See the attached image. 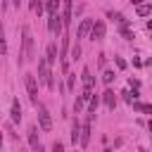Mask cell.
<instances>
[{"label": "cell", "mask_w": 152, "mask_h": 152, "mask_svg": "<svg viewBox=\"0 0 152 152\" xmlns=\"http://www.w3.org/2000/svg\"><path fill=\"white\" fill-rule=\"evenodd\" d=\"M33 57V36L28 26H21V52H19V64L28 62Z\"/></svg>", "instance_id": "6da1fadb"}, {"label": "cell", "mask_w": 152, "mask_h": 152, "mask_svg": "<svg viewBox=\"0 0 152 152\" xmlns=\"http://www.w3.org/2000/svg\"><path fill=\"white\" fill-rule=\"evenodd\" d=\"M38 81L40 83H45L48 88H52L55 83H52V74H50V62L43 57V59H38Z\"/></svg>", "instance_id": "7a4b0ae2"}, {"label": "cell", "mask_w": 152, "mask_h": 152, "mask_svg": "<svg viewBox=\"0 0 152 152\" xmlns=\"http://www.w3.org/2000/svg\"><path fill=\"white\" fill-rule=\"evenodd\" d=\"M50 19H48V28H50V33H55V36H59L62 33V28H64V17L59 14V12H55V14H48Z\"/></svg>", "instance_id": "3957f363"}, {"label": "cell", "mask_w": 152, "mask_h": 152, "mask_svg": "<svg viewBox=\"0 0 152 152\" xmlns=\"http://www.w3.org/2000/svg\"><path fill=\"white\" fill-rule=\"evenodd\" d=\"M24 83H26V90H28L31 102L38 104V81H36V76H33V74H26V76H24Z\"/></svg>", "instance_id": "277c9868"}, {"label": "cell", "mask_w": 152, "mask_h": 152, "mask_svg": "<svg viewBox=\"0 0 152 152\" xmlns=\"http://www.w3.org/2000/svg\"><path fill=\"white\" fill-rule=\"evenodd\" d=\"M38 124H40V128H43V131H50V128H52V119H50V112H48L43 104H38Z\"/></svg>", "instance_id": "5b68a950"}, {"label": "cell", "mask_w": 152, "mask_h": 152, "mask_svg": "<svg viewBox=\"0 0 152 152\" xmlns=\"http://www.w3.org/2000/svg\"><path fill=\"white\" fill-rule=\"evenodd\" d=\"M93 116H95V114L90 112V114H88V119L83 121V131H81V142H78L81 147H88V142H90V133H93V131H90V121H93Z\"/></svg>", "instance_id": "8992f818"}, {"label": "cell", "mask_w": 152, "mask_h": 152, "mask_svg": "<svg viewBox=\"0 0 152 152\" xmlns=\"http://www.w3.org/2000/svg\"><path fill=\"white\" fill-rule=\"evenodd\" d=\"M93 19H81L78 21V26H76V38H86L88 33H90V28H93Z\"/></svg>", "instance_id": "52a82bcc"}, {"label": "cell", "mask_w": 152, "mask_h": 152, "mask_svg": "<svg viewBox=\"0 0 152 152\" xmlns=\"http://www.w3.org/2000/svg\"><path fill=\"white\" fill-rule=\"evenodd\" d=\"M104 33H107V26H104V21L97 19V21L93 24V28H90V38H93V40H102Z\"/></svg>", "instance_id": "ba28073f"}, {"label": "cell", "mask_w": 152, "mask_h": 152, "mask_svg": "<svg viewBox=\"0 0 152 152\" xmlns=\"http://www.w3.org/2000/svg\"><path fill=\"white\" fill-rule=\"evenodd\" d=\"M81 131H83V124H81L78 119H74V124H71V142H74V145L81 142Z\"/></svg>", "instance_id": "9c48e42d"}, {"label": "cell", "mask_w": 152, "mask_h": 152, "mask_svg": "<svg viewBox=\"0 0 152 152\" xmlns=\"http://www.w3.org/2000/svg\"><path fill=\"white\" fill-rule=\"evenodd\" d=\"M102 102H104V107H107V109H114V107H116V95H114V90H112V88H107V90H104Z\"/></svg>", "instance_id": "30bf717a"}, {"label": "cell", "mask_w": 152, "mask_h": 152, "mask_svg": "<svg viewBox=\"0 0 152 152\" xmlns=\"http://www.w3.org/2000/svg\"><path fill=\"white\" fill-rule=\"evenodd\" d=\"M10 119H12V124H19V121H21V107H19V100H12Z\"/></svg>", "instance_id": "8fae6325"}, {"label": "cell", "mask_w": 152, "mask_h": 152, "mask_svg": "<svg viewBox=\"0 0 152 152\" xmlns=\"http://www.w3.org/2000/svg\"><path fill=\"white\" fill-rule=\"evenodd\" d=\"M28 145H31V150H40V140H38V128L36 126L28 128Z\"/></svg>", "instance_id": "7c38bea8"}, {"label": "cell", "mask_w": 152, "mask_h": 152, "mask_svg": "<svg viewBox=\"0 0 152 152\" xmlns=\"http://www.w3.org/2000/svg\"><path fill=\"white\" fill-rule=\"evenodd\" d=\"M81 81H83V88H90V90H93V86H95V78H93V74H90V69H88V66L81 71Z\"/></svg>", "instance_id": "4fadbf2b"}, {"label": "cell", "mask_w": 152, "mask_h": 152, "mask_svg": "<svg viewBox=\"0 0 152 152\" xmlns=\"http://www.w3.org/2000/svg\"><path fill=\"white\" fill-rule=\"evenodd\" d=\"M45 59H48L50 64H55V62H57V45H55V43H50V45H48V50H45Z\"/></svg>", "instance_id": "5bb4252c"}, {"label": "cell", "mask_w": 152, "mask_h": 152, "mask_svg": "<svg viewBox=\"0 0 152 152\" xmlns=\"http://www.w3.org/2000/svg\"><path fill=\"white\" fill-rule=\"evenodd\" d=\"M133 104V112H142V114H152V104H145V102H131Z\"/></svg>", "instance_id": "9a60e30c"}, {"label": "cell", "mask_w": 152, "mask_h": 152, "mask_svg": "<svg viewBox=\"0 0 152 152\" xmlns=\"http://www.w3.org/2000/svg\"><path fill=\"white\" fill-rule=\"evenodd\" d=\"M59 5H62V0H45V10H48V14L59 12Z\"/></svg>", "instance_id": "2e32d148"}, {"label": "cell", "mask_w": 152, "mask_h": 152, "mask_svg": "<svg viewBox=\"0 0 152 152\" xmlns=\"http://www.w3.org/2000/svg\"><path fill=\"white\" fill-rule=\"evenodd\" d=\"M150 12H152V5H150V2H140V5H138V10H135V14H138V17H147Z\"/></svg>", "instance_id": "e0dca14e"}, {"label": "cell", "mask_w": 152, "mask_h": 152, "mask_svg": "<svg viewBox=\"0 0 152 152\" xmlns=\"http://www.w3.org/2000/svg\"><path fill=\"white\" fill-rule=\"evenodd\" d=\"M121 26V36L126 38V40H133V31H131V24L126 21V24H119Z\"/></svg>", "instance_id": "ac0fdd59"}, {"label": "cell", "mask_w": 152, "mask_h": 152, "mask_svg": "<svg viewBox=\"0 0 152 152\" xmlns=\"http://www.w3.org/2000/svg\"><path fill=\"white\" fill-rule=\"evenodd\" d=\"M31 10H33L36 14H43V10H45V2H43V0H31Z\"/></svg>", "instance_id": "d6986e66"}, {"label": "cell", "mask_w": 152, "mask_h": 152, "mask_svg": "<svg viewBox=\"0 0 152 152\" xmlns=\"http://www.w3.org/2000/svg\"><path fill=\"white\" fill-rule=\"evenodd\" d=\"M114 78H116V74H114V71H112V69H107V71H104V74H102V81H104V83H107V86H109V83H112V81H114Z\"/></svg>", "instance_id": "ffe728a7"}, {"label": "cell", "mask_w": 152, "mask_h": 152, "mask_svg": "<svg viewBox=\"0 0 152 152\" xmlns=\"http://www.w3.org/2000/svg\"><path fill=\"white\" fill-rule=\"evenodd\" d=\"M124 97H126V102H135V100H138V90H135V88H133V90H126Z\"/></svg>", "instance_id": "44dd1931"}, {"label": "cell", "mask_w": 152, "mask_h": 152, "mask_svg": "<svg viewBox=\"0 0 152 152\" xmlns=\"http://www.w3.org/2000/svg\"><path fill=\"white\" fill-rule=\"evenodd\" d=\"M109 17H112L114 21H119V24H126V21H128V19H126L121 12H109Z\"/></svg>", "instance_id": "7402d4cb"}, {"label": "cell", "mask_w": 152, "mask_h": 152, "mask_svg": "<svg viewBox=\"0 0 152 152\" xmlns=\"http://www.w3.org/2000/svg\"><path fill=\"white\" fill-rule=\"evenodd\" d=\"M88 102H90V104H88V112H93V114H95V109H97V104H100V97H95V95H93Z\"/></svg>", "instance_id": "603a6c76"}, {"label": "cell", "mask_w": 152, "mask_h": 152, "mask_svg": "<svg viewBox=\"0 0 152 152\" xmlns=\"http://www.w3.org/2000/svg\"><path fill=\"white\" fill-rule=\"evenodd\" d=\"M69 78H66V90H74V86H76V74H66Z\"/></svg>", "instance_id": "cb8c5ba5"}, {"label": "cell", "mask_w": 152, "mask_h": 152, "mask_svg": "<svg viewBox=\"0 0 152 152\" xmlns=\"http://www.w3.org/2000/svg\"><path fill=\"white\" fill-rule=\"evenodd\" d=\"M83 104H86V97L81 95V97H76V102H74V112H81L83 109Z\"/></svg>", "instance_id": "d4e9b609"}, {"label": "cell", "mask_w": 152, "mask_h": 152, "mask_svg": "<svg viewBox=\"0 0 152 152\" xmlns=\"http://www.w3.org/2000/svg\"><path fill=\"white\" fill-rule=\"evenodd\" d=\"M81 57V45L76 43V45H71V59H78Z\"/></svg>", "instance_id": "484cf974"}, {"label": "cell", "mask_w": 152, "mask_h": 152, "mask_svg": "<svg viewBox=\"0 0 152 152\" xmlns=\"http://www.w3.org/2000/svg\"><path fill=\"white\" fill-rule=\"evenodd\" d=\"M114 62H116V66H119V69H126V62H124V59H121V57H116V59H114Z\"/></svg>", "instance_id": "4316f807"}, {"label": "cell", "mask_w": 152, "mask_h": 152, "mask_svg": "<svg viewBox=\"0 0 152 152\" xmlns=\"http://www.w3.org/2000/svg\"><path fill=\"white\" fill-rule=\"evenodd\" d=\"M52 150H55V152H62V150H64V142H55Z\"/></svg>", "instance_id": "83f0119b"}, {"label": "cell", "mask_w": 152, "mask_h": 152, "mask_svg": "<svg viewBox=\"0 0 152 152\" xmlns=\"http://www.w3.org/2000/svg\"><path fill=\"white\" fill-rule=\"evenodd\" d=\"M128 86H131V88H138V86H140V81H138V78H131V81H128Z\"/></svg>", "instance_id": "f1b7e54d"}, {"label": "cell", "mask_w": 152, "mask_h": 152, "mask_svg": "<svg viewBox=\"0 0 152 152\" xmlns=\"http://www.w3.org/2000/svg\"><path fill=\"white\" fill-rule=\"evenodd\" d=\"M10 2H12V0H2V7L7 10V7H10Z\"/></svg>", "instance_id": "f546056e"}, {"label": "cell", "mask_w": 152, "mask_h": 152, "mask_svg": "<svg viewBox=\"0 0 152 152\" xmlns=\"http://www.w3.org/2000/svg\"><path fill=\"white\" fill-rule=\"evenodd\" d=\"M12 5H14V7H19V5H21V0H12Z\"/></svg>", "instance_id": "4dcf8cb0"}, {"label": "cell", "mask_w": 152, "mask_h": 152, "mask_svg": "<svg viewBox=\"0 0 152 152\" xmlns=\"http://www.w3.org/2000/svg\"><path fill=\"white\" fill-rule=\"evenodd\" d=\"M147 31H150V33H152V21H147Z\"/></svg>", "instance_id": "1f68e13d"}, {"label": "cell", "mask_w": 152, "mask_h": 152, "mask_svg": "<svg viewBox=\"0 0 152 152\" xmlns=\"http://www.w3.org/2000/svg\"><path fill=\"white\" fill-rule=\"evenodd\" d=\"M147 128H150V133H152V121H150V124H147Z\"/></svg>", "instance_id": "d6a6232c"}, {"label": "cell", "mask_w": 152, "mask_h": 152, "mask_svg": "<svg viewBox=\"0 0 152 152\" xmlns=\"http://www.w3.org/2000/svg\"><path fill=\"white\" fill-rule=\"evenodd\" d=\"M131 2H133V5H140V0H131Z\"/></svg>", "instance_id": "836d02e7"}]
</instances>
